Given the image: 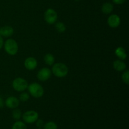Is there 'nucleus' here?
<instances>
[{"instance_id": "18", "label": "nucleus", "mask_w": 129, "mask_h": 129, "mask_svg": "<svg viewBox=\"0 0 129 129\" xmlns=\"http://www.w3.org/2000/svg\"><path fill=\"white\" fill-rule=\"evenodd\" d=\"M55 28L57 31V32L60 33V34L64 33L66 30V25H64V23L60 22V21L55 23Z\"/></svg>"}, {"instance_id": "1", "label": "nucleus", "mask_w": 129, "mask_h": 129, "mask_svg": "<svg viewBox=\"0 0 129 129\" xmlns=\"http://www.w3.org/2000/svg\"><path fill=\"white\" fill-rule=\"evenodd\" d=\"M51 71L55 76L61 78L68 75L69 73V69L65 64L59 62L54 64Z\"/></svg>"}, {"instance_id": "20", "label": "nucleus", "mask_w": 129, "mask_h": 129, "mask_svg": "<svg viewBox=\"0 0 129 129\" xmlns=\"http://www.w3.org/2000/svg\"><path fill=\"white\" fill-rule=\"evenodd\" d=\"M122 81L127 85L129 84V71L128 70L123 71V73L122 74Z\"/></svg>"}, {"instance_id": "8", "label": "nucleus", "mask_w": 129, "mask_h": 129, "mask_svg": "<svg viewBox=\"0 0 129 129\" xmlns=\"http://www.w3.org/2000/svg\"><path fill=\"white\" fill-rule=\"evenodd\" d=\"M120 23V17L116 14H112V15H110L107 20V24L108 25V26L113 28H115L119 26Z\"/></svg>"}, {"instance_id": "27", "label": "nucleus", "mask_w": 129, "mask_h": 129, "mask_svg": "<svg viewBox=\"0 0 129 129\" xmlns=\"http://www.w3.org/2000/svg\"><path fill=\"white\" fill-rule=\"evenodd\" d=\"M37 129H41V128H37Z\"/></svg>"}, {"instance_id": "16", "label": "nucleus", "mask_w": 129, "mask_h": 129, "mask_svg": "<svg viewBox=\"0 0 129 129\" xmlns=\"http://www.w3.org/2000/svg\"><path fill=\"white\" fill-rule=\"evenodd\" d=\"M11 129H27V127L25 122L17 120L13 125Z\"/></svg>"}, {"instance_id": "22", "label": "nucleus", "mask_w": 129, "mask_h": 129, "mask_svg": "<svg viewBox=\"0 0 129 129\" xmlns=\"http://www.w3.org/2000/svg\"><path fill=\"white\" fill-rule=\"evenodd\" d=\"M35 122H36L37 127L39 128H42L43 126H44V121L41 119H39V118H38V120Z\"/></svg>"}, {"instance_id": "25", "label": "nucleus", "mask_w": 129, "mask_h": 129, "mask_svg": "<svg viewBox=\"0 0 129 129\" xmlns=\"http://www.w3.org/2000/svg\"><path fill=\"white\" fill-rule=\"evenodd\" d=\"M4 105H5V103H4L3 100L0 97V108H2L4 107Z\"/></svg>"}, {"instance_id": "7", "label": "nucleus", "mask_w": 129, "mask_h": 129, "mask_svg": "<svg viewBox=\"0 0 129 129\" xmlns=\"http://www.w3.org/2000/svg\"><path fill=\"white\" fill-rule=\"evenodd\" d=\"M52 75V71L47 68H41L37 73V78L40 81H46L49 80Z\"/></svg>"}, {"instance_id": "5", "label": "nucleus", "mask_w": 129, "mask_h": 129, "mask_svg": "<svg viewBox=\"0 0 129 129\" xmlns=\"http://www.w3.org/2000/svg\"><path fill=\"white\" fill-rule=\"evenodd\" d=\"M39 113L34 110H28L25 112L22 115V119L23 122L28 124H31L36 122L39 118Z\"/></svg>"}, {"instance_id": "3", "label": "nucleus", "mask_w": 129, "mask_h": 129, "mask_svg": "<svg viewBox=\"0 0 129 129\" xmlns=\"http://www.w3.org/2000/svg\"><path fill=\"white\" fill-rule=\"evenodd\" d=\"M4 49L6 52L10 55H15L18 52V45L16 40L9 39L4 43Z\"/></svg>"}, {"instance_id": "9", "label": "nucleus", "mask_w": 129, "mask_h": 129, "mask_svg": "<svg viewBox=\"0 0 129 129\" xmlns=\"http://www.w3.org/2000/svg\"><path fill=\"white\" fill-rule=\"evenodd\" d=\"M25 68L28 71H33L37 67V60L35 57H28L24 61Z\"/></svg>"}, {"instance_id": "23", "label": "nucleus", "mask_w": 129, "mask_h": 129, "mask_svg": "<svg viewBox=\"0 0 129 129\" xmlns=\"http://www.w3.org/2000/svg\"><path fill=\"white\" fill-rule=\"evenodd\" d=\"M113 2L116 5H122L127 0H112Z\"/></svg>"}, {"instance_id": "21", "label": "nucleus", "mask_w": 129, "mask_h": 129, "mask_svg": "<svg viewBox=\"0 0 129 129\" xmlns=\"http://www.w3.org/2000/svg\"><path fill=\"white\" fill-rule=\"evenodd\" d=\"M29 98H30V96H29L28 93H26V92H23L20 94V97H19V100L23 102H25L28 100Z\"/></svg>"}, {"instance_id": "10", "label": "nucleus", "mask_w": 129, "mask_h": 129, "mask_svg": "<svg viewBox=\"0 0 129 129\" xmlns=\"http://www.w3.org/2000/svg\"><path fill=\"white\" fill-rule=\"evenodd\" d=\"M20 105V100L15 96H9L5 101V105L10 109L16 108Z\"/></svg>"}, {"instance_id": "2", "label": "nucleus", "mask_w": 129, "mask_h": 129, "mask_svg": "<svg viewBox=\"0 0 129 129\" xmlns=\"http://www.w3.org/2000/svg\"><path fill=\"white\" fill-rule=\"evenodd\" d=\"M27 89L30 95L35 98H40L44 94V88L37 83H32L29 84Z\"/></svg>"}, {"instance_id": "13", "label": "nucleus", "mask_w": 129, "mask_h": 129, "mask_svg": "<svg viewBox=\"0 0 129 129\" xmlns=\"http://www.w3.org/2000/svg\"><path fill=\"white\" fill-rule=\"evenodd\" d=\"M115 54L118 59L122 60H125L127 57V54L126 52V50L122 47H117L115 50Z\"/></svg>"}, {"instance_id": "24", "label": "nucleus", "mask_w": 129, "mask_h": 129, "mask_svg": "<svg viewBox=\"0 0 129 129\" xmlns=\"http://www.w3.org/2000/svg\"><path fill=\"white\" fill-rule=\"evenodd\" d=\"M4 45V41H3V39L1 36H0V50L3 48Z\"/></svg>"}, {"instance_id": "11", "label": "nucleus", "mask_w": 129, "mask_h": 129, "mask_svg": "<svg viewBox=\"0 0 129 129\" xmlns=\"http://www.w3.org/2000/svg\"><path fill=\"white\" fill-rule=\"evenodd\" d=\"M14 33V29L11 26H5L0 27V36L8 37L11 36Z\"/></svg>"}, {"instance_id": "6", "label": "nucleus", "mask_w": 129, "mask_h": 129, "mask_svg": "<svg viewBox=\"0 0 129 129\" xmlns=\"http://www.w3.org/2000/svg\"><path fill=\"white\" fill-rule=\"evenodd\" d=\"M44 20L49 25H53L56 23L57 20V13L52 8H49L44 13Z\"/></svg>"}, {"instance_id": "15", "label": "nucleus", "mask_w": 129, "mask_h": 129, "mask_svg": "<svg viewBox=\"0 0 129 129\" xmlns=\"http://www.w3.org/2000/svg\"><path fill=\"white\" fill-rule=\"evenodd\" d=\"M44 60L47 65L52 66L55 62V57L52 54H47L44 56Z\"/></svg>"}, {"instance_id": "26", "label": "nucleus", "mask_w": 129, "mask_h": 129, "mask_svg": "<svg viewBox=\"0 0 129 129\" xmlns=\"http://www.w3.org/2000/svg\"><path fill=\"white\" fill-rule=\"evenodd\" d=\"M75 1H79V0H75Z\"/></svg>"}, {"instance_id": "14", "label": "nucleus", "mask_w": 129, "mask_h": 129, "mask_svg": "<svg viewBox=\"0 0 129 129\" xmlns=\"http://www.w3.org/2000/svg\"><path fill=\"white\" fill-rule=\"evenodd\" d=\"M113 8L114 7L112 3L109 2L105 3L102 6V11L105 15H109L113 11Z\"/></svg>"}, {"instance_id": "17", "label": "nucleus", "mask_w": 129, "mask_h": 129, "mask_svg": "<svg viewBox=\"0 0 129 129\" xmlns=\"http://www.w3.org/2000/svg\"><path fill=\"white\" fill-rule=\"evenodd\" d=\"M22 117V113L20 109H18L17 108H15L12 112V117L15 120H19Z\"/></svg>"}, {"instance_id": "12", "label": "nucleus", "mask_w": 129, "mask_h": 129, "mask_svg": "<svg viewBox=\"0 0 129 129\" xmlns=\"http://www.w3.org/2000/svg\"><path fill=\"white\" fill-rule=\"evenodd\" d=\"M113 67L117 71L122 72L125 70L127 66L123 60L118 59V60H116L113 62Z\"/></svg>"}, {"instance_id": "4", "label": "nucleus", "mask_w": 129, "mask_h": 129, "mask_svg": "<svg viewBox=\"0 0 129 129\" xmlns=\"http://www.w3.org/2000/svg\"><path fill=\"white\" fill-rule=\"evenodd\" d=\"M28 83L27 81L23 78H16L12 83V87L18 92H23L27 89Z\"/></svg>"}, {"instance_id": "19", "label": "nucleus", "mask_w": 129, "mask_h": 129, "mask_svg": "<svg viewBox=\"0 0 129 129\" xmlns=\"http://www.w3.org/2000/svg\"><path fill=\"white\" fill-rule=\"evenodd\" d=\"M44 129H57V125L53 121H50L44 123Z\"/></svg>"}]
</instances>
